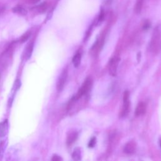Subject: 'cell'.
Returning a JSON list of instances; mask_svg holds the SVG:
<instances>
[{"label": "cell", "mask_w": 161, "mask_h": 161, "mask_svg": "<svg viewBox=\"0 0 161 161\" xmlns=\"http://www.w3.org/2000/svg\"><path fill=\"white\" fill-rule=\"evenodd\" d=\"M150 49L153 53L157 54L161 49V28L157 26L152 33L150 43Z\"/></svg>", "instance_id": "1"}, {"label": "cell", "mask_w": 161, "mask_h": 161, "mask_svg": "<svg viewBox=\"0 0 161 161\" xmlns=\"http://www.w3.org/2000/svg\"><path fill=\"white\" fill-rule=\"evenodd\" d=\"M92 85H93V80L90 77H88V78H87L85 79V82L83 83L81 87H80V89L78 90V93H77L75 96L74 97V100L79 99L84 95H86V94L89 91L90 89H91Z\"/></svg>", "instance_id": "2"}, {"label": "cell", "mask_w": 161, "mask_h": 161, "mask_svg": "<svg viewBox=\"0 0 161 161\" xmlns=\"http://www.w3.org/2000/svg\"><path fill=\"white\" fill-rule=\"evenodd\" d=\"M129 96H130V93L129 91H125L123 93V104L122 106V108L120 112V116L122 118L126 116L129 113L130 110V103L129 100Z\"/></svg>", "instance_id": "3"}, {"label": "cell", "mask_w": 161, "mask_h": 161, "mask_svg": "<svg viewBox=\"0 0 161 161\" xmlns=\"http://www.w3.org/2000/svg\"><path fill=\"white\" fill-rule=\"evenodd\" d=\"M120 60V58L118 57H113L110 60L109 63V72L111 76H116Z\"/></svg>", "instance_id": "4"}, {"label": "cell", "mask_w": 161, "mask_h": 161, "mask_svg": "<svg viewBox=\"0 0 161 161\" xmlns=\"http://www.w3.org/2000/svg\"><path fill=\"white\" fill-rule=\"evenodd\" d=\"M68 74L67 70H64L60 74L57 80V89L59 91H61L63 88H64L67 79H68Z\"/></svg>", "instance_id": "5"}, {"label": "cell", "mask_w": 161, "mask_h": 161, "mask_svg": "<svg viewBox=\"0 0 161 161\" xmlns=\"http://www.w3.org/2000/svg\"><path fill=\"white\" fill-rule=\"evenodd\" d=\"M137 148V144L134 141H130L124 147L123 151L126 154H132L135 152Z\"/></svg>", "instance_id": "6"}, {"label": "cell", "mask_w": 161, "mask_h": 161, "mask_svg": "<svg viewBox=\"0 0 161 161\" xmlns=\"http://www.w3.org/2000/svg\"><path fill=\"white\" fill-rule=\"evenodd\" d=\"M21 85H22V83H21V81H20V79H16L15 80V82L14 83V85H13V87L12 88L11 97H10V98L9 99V103H10V105H9L10 106H11L13 101V99H14L15 95L16 94V93L18 92V91L20 89V87H21Z\"/></svg>", "instance_id": "7"}, {"label": "cell", "mask_w": 161, "mask_h": 161, "mask_svg": "<svg viewBox=\"0 0 161 161\" xmlns=\"http://www.w3.org/2000/svg\"><path fill=\"white\" fill-rule=\"evenodd\" d=\"M8 132V122L5 120L0 123V138L5 137Z\"/></svg>", "instance_id": "8"}, {"label": "cell", "mask_w": 161, "mask_h": 161, "mask_svg": "<svg viewBox=\"0 0 161 161\" xmlns=\"http://www.w3.org/2000/svg\"><path fill=\"white\" fill-rule=\"evenodd\" d=\"M146 112V105L145 103L140 102L137 105L135 111V115L137 116H139L142 115H144Z\"/></svg>", "instance_id": "9"}, {"label": "cell", "mask_w": 161, "mask_h": 161, "mask_svg": "<svg viewBox=\"0 0 161 161\" xmlns=\"http://www.w3.org/2000/svg\"><path fill=\"white\" fill-rule=\"evenodd\" d=\"M33 47H34V43H30L26 47V48L24 52V58L25 60H28L30 57H31L33 50Z\"/></svg>", "instance_id": "10"}, {"label": "cell", "mask_w": 161, "mask_h": 161, "mask_svg": "<svg viewBox=\"0 0 161 161\" xmlns=\"http://www.w3.org/2000/svg\"><path fill=\"white\" fill-rule=\"evenodd\" d=\"M12 11L13 13H16L22 16H25L27 15V11L21 6H17L12 9Z\"/></svg>", "instance_id": "11"}, {"label": "cell", "mask_w": 161, "mask_h": 161, "mask_svg": "<svg viewBox=\"0 0 161 161\" xmlns=\"http://www.w3.org/2000/svg\"><path fill=\"white\" fill-rule=\"evenodd\" d=\"M77 138H78V133L77 132H71L69 134L67 138V144L68 145H70L75 142Z\"/></svg>", "instance_id": "12"}, {"label": "cell", "mask_w": 161, "mask_h": 161, "mask_svg": "<svg viewBox=\"0 0 161 161\" xmlns=\"http://www.w3.org/2000/svg\"><path fill=\"white\" fill-rule=\"evenodd\" d=\"M81 62V54L79 52H77L72 58V63L75 68H78Z\"/></svg>", "instance_id": "13"}, {"label": "cell", "mask_w": 161, "mask_h": 161, "mask_svg": "<svg viewBox=\"0 0 161 161\" xmlns=\"http://www.w3.org/2000/svg\"><path fill=\"white\" fill-rule=\"evenodd\" d=\"M72 158L74 160H80L81 159V152L79 148H76L74 150L72 154Z\"/></svg>", "instance_id": "14"}, {"label": "cell", "mask_w": 161, "mask_h": 161, "mask_svg": "<svg viewBox=\"0 0 161 161\" xmlns=\"http://www.w3.org/2000/svg\"><path fill=\"white\" fill-rule=\"evenodd\" d=\"M33 9H36L37 11L39 13H43L46 11V9H47V4L46 2H43L42 4L36 6V7L33 8Z\"/></svg>", "instance_id": "15"}, {"label": "cell", "mask_w": 161, "mask_h": 161, "mask_svg": "<svg viewBox=\"0 0 161 161\" xmlns=\"http://www.w3.org/2000/svg\"><path fill=\"white\" fill-rule=\"evenodd\" d=\"M144 0H137L135 6V12L137 14H139L142 8Z\"/></svg>", "instance_id": "16"}, {"label": "cell", "mask_w": 161, "mask_h": 161, "mask_svg": "<svg viewBox=\"0 0 161 161\" xmlns=\"http://www.w3.org/2000/svg\"><path fill=\"white\" fill-rule=\"evenodd\" d=\"M6 147V143L5 142V141H2V142L0 143V160H2L3 156H4Z\"/></svg>", "instance_id": "17"}, {"label": "cell", "mask_w": 161, "mask_h": 161, "mask_svg": "<svg viewBox=\"0 0 161 161\" xmlns=\"http://www.w3.org/2000/svg\"><path fill=\"white\" fill-rule=\"evenodd\" d=\"M96 143V137H93V138L89 140V142L88 143V147L90 148H93V147H95Z\"/></svg>", "instance_id": "18"}, {"label": "cell", "mask_w": 161, "mask_h": 161, "mask_svg": "<svg viewBox=\"0 0 161 161\" xmlns=\"http://www.w3.org/2000/svg\"><path fill=\"white\" fill-rule=\"evenodd\" d=\"M150 26H151V23L150 21H149V20H146L143 25V29L144 30H147L150 28Z\"/></svg>", "instance_id": "19"}, {"label": "cell", "mask_w": 161, "mask_h": 161, "mask_svg": "<svg viewBox=\"0 0 161 161\" xmlns=\"http://www.w3.org/2000/svg\"><path fill=\"white\" fill-rule=\"evenodd\" d=\"M30 34H31V33H30V32H26V33H25V34H24V35H23L22 37V38H21V42H25L26 40L29 38V37H30Z\"/></svg>", "instance_id": "20"}, {"label": "cell", "mask_w": 161, "mask_h": 161, "mask_svg": "<svg viewBox=\"0 0 161 161\" xmlns=\"http://www.w3.org/2000/svg\"><path fill=\"white\" fill-rule=\"evenodd\" d=\"M62 159L60 157V156H59L58 155H56V154H54L52 156V160L53 161H60V160H62Z\"/></svg>", "instance_id": "21"}, {"label": "cell", "mask_w": 161, "mask_h": 161, "mask_svg": "<svg viewBox=\"0 0 161 161\" xmlns=\"http://www.w3.org/2000/svg\"><path fill=\"white\" fill-rule=\"evenodd\" d=\"M104 19V12L102 11L100 13V15L99 16V18H98V22H102L103 20Z\"/></svg>", "instance_id": "22"}, {"label": "cell", "mask_w": 161, "mask_h": 161, "mask_svg": "<svg viewBox=\"0 0 161 161\" xmlns=\"http://www.w3.org/2000/svg\"><path fill=\"white\" fill-rule=\"evenodd\" d=\"M26 1L30 4H35L37 3H39L40 0H26Z\"/></svg>", "instance_id": "23"}, {"label": "cell", "mask_w": 161, "mask_h": 161, "mask_svg": "<svg viewBox=\"0 0 161 161\" xmlns=\"http://www.w3.org/2000/svg\"><path fill=\"white\" fill-rule=\"evenodd\" d=\"M159 144H160V149H161V139H160V140H159Z\"/></svg>", "instance_id": "24"}]
</instances>
